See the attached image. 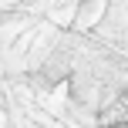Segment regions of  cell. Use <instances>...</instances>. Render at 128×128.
<instances>
[{"mask_svg":"<svg viewBox=\"0 0 128 128\" xmlns=\"http://www.w3.org/2000/svg\"><path fill=\"white\" fill-rule=\"evenodd\" d=\"M98 122L104 128H125L128 125V91H122L111 104H104L101 115H98Z\"/></svg>","mask_w":128,"mask_h":128,"instance_id":"cell-1","label":"cell"}]
</instances>
